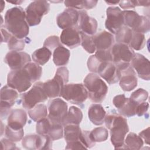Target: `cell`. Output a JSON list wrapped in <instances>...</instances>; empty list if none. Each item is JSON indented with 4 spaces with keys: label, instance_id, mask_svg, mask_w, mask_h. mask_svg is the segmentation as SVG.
<instances>
[{
    "label": "cell",
    "instance_id": "cell-16",
    "mask_svg": "<svg viewBox=\"0 0 150 150\" xmlns=\"http://www.w3.org/2000/svg\"><path fill=\"white\" fill-rule=\"evenodd\" d=\"M30 61L31 59L29 54L23 52L10 51L6 54L4 58V62L12 70L23 68Z\"/></svg>",
    "mask_w": 150,
    "mask_h": 150
},
{
    "label": "cell",
    "instance_id": "cell-38",
    "mask_svg": "<svg viewBox=\"0 0 150 150\" xmlns=\"http://www.w3.org/2000/svg\"><path fill=\"white\" fill-rule=\"evenodd\" d=\"M52 122L50 128L49 130L47 135L51 138L53 141L61 139L63 137V125L59 123Z\"/></svg>",
    "mask_w": 150,
    "mask_h": 150
},
{
    "label": "cell",
    "instance_id": "cell-19",
    "mask_svg": "<svg viewBox=\"0 0 150 150\" xmlns=\"http://www.w3.org/2000/svg\"><path fill=\"white\" fill-rule=\"evenodd\" d=\"M131 65L137 71L139 77L144 80H149V62L144 56L138 53H135L131 60Z\"/></svg>",
    "mask_w": 150,
    "mask_h": 150
},
{
    "label": "cell",
    "instance_id": "cell-51",
    "mask_svg": "<svg viewBox=\"0 0 150 150\" xmlns=\"http://www.w3.org/2000/svg\"><path fill=\"white\" fill-rule=\"evenodd\" d=\"M139 136L144 141L145 143L149 145V127L142 131L139 134Z\"/></svg>",
    "mask_w": 150,
    "mask_h": 150
},
{
    "label": "cell",
    "instance_id": "cell-53",
    "mask_svg": "<svg viewBox=\"0 0 150 150\" xmlns=\"http://www.w3.org/2000/svg\"><path fill=\"white\" fill-rule=\"evenodd\" d=\"M84 9H91L94 8L98 2L97 1H93V0H91V1L84 0Z\"/></svg>",
    "mask_w": 150,
    "mask_h": 150
},
{
    "label": "cell",
    "instance_id": "cell-43",
    "mask_svg": "<svg viewBox=\"0 0 150 150\" xmlns=\"http://www.w3.org/2000/svg\"><path fill=\"white\" fill-rule=\"evenodd\" d=\"M102 62L103 61L100 60L98 58H97L95 56V54L91 55L88 59L87 67L90 71L97 73L98 69Z\"/></svg>",
    "mask_w": 150,
    "mask_h": 150
},
{
    "label": "cell",
    "instance_id": "cell-49",
    "mask_svg": "<svg viewBox=\"0 0 150 150\" xmlns=\"http://www.w3.org/2000/svg\"><path fill=\"white\" fill-rule=\"evenodd\" d=\"M119 5L124 9L134 8L138 6V1H121L119 2Z\"/></svg>",
    "mask_w": 150,
    "mask_h": 150
},
{
    "label": "cell",
    "instance_id": "cell-28",
    "mask_svg": "<svg viewBox=\"0 0 150 150\" xmlns=\"http://www.w3.org/2000/svg\"><path fill=\"white\" fill-rule=\"evenodd\" d=\"M18 97V91L9 87L8 85L4 86L1 89V101L13 106Z\"/></svg>",
    "mask_w": 150,
    "mask_h": 150
},
{
    "label": "cell",
    "instance_id": "cell-18",
    "mask_svg": "<svg viewBox=\"0 0 150 150\" xmlns=\"http://www.w3.org/2000/svg\"><path fill=\"white\" fill-rule=\"evenodd\" d=\"M97 73L110 84L119 81L120 71L112 62H103L98 69Z\"/></svg>",
    "mask_w": 150,
    "mask_h": 150
},
{
    "label": "cell",
    "instance_id": "cell-26",
    "mask_svg": "<svg viewBox=\"0 0 150 150\" xmlns=\"http://www.w3.org/2000/svg\"><path fill=\"white\" fill-rule=\"evenodd\" d=\"M81 129L79 125L69 124L64 126V137L67 144L80 141Z\"/></svg>",
    "mask_w": 150,
    "mask_h": 150
},
{
    "label": "cell",
    "instance_id": "cell-42",
    "mask_svg": "<svg viewBox=\"0 0 150 150\" xmlns=\"http://www.w3.org/2000/svg\"><path fill=\"white\" fill-rule=\"evenodd\" d=\"M61 45V42L57 36H50L48 37L43 43V47L49 49L50 51L54 50L58 46Z\"/></svg>",
    "mask_w": 150,
    "mask_h": 150
},
{
    "label": "cell",
    "instance_id": "cell-25",
    "mask_svg": "<svg viewBox=\"0 0 150 150\" xmlns=\"http://www.w3.org/2000/svg\"><path fill=\"white\" fill-rule=\"evenodd\" d=\"M70 53L69 50L63 45H60L53 51V60L57 66L66 65L69 60Z\"/></svg>",
    "mask_w": 150,
    "mask_h": 150
},
{
    "label": "cell",
    "instance_id": "cell-12",
    "mask_svg": "<svg viewBox=\"0 0 150 150\" xmlns=\"http://www.w3.org/2000/svg\"><path fill=\"white\" fill-rule=\"evenodd\" d=\"M120 71V86L122 90L130 91L137 86V74L130 63L117 66Z\"/></svg>",
    "mask_w": 150,
    "mask_h": 150
},
{
    "label": "cell",
    "instance_id": "cell-22",
    "mask_svg": "<svg viewBox=\"0 0 150 150\" xmlns=\"http://www.w3.org/2000/svg\"><path fill=\"white\" fill-rule=\"evenodd\" d=\"M93 38L96 50H111L114 44L113 35L105 30L100 32L93 36Z\"/></svg>",
    "mask_w": 150,
    "mask_h": 150
},
{
    "label": "cell",
    "instance_id": "cell-41",
    "mask_svg": "<svg viewBox=\"0 0 150 150\" xmlns=\"http://www.w3.org/2000/svg\"><path fill=\"white\" fill-rule=\"evenodd\" d=\"M52 122L48 118H45L38 121L36 125V131L39 134H47L50 128Z\"/></svg>",
    "mask_w": 150,
    "mask_h": 150
},
{
    "label": "cell",
    "instance_id": "cell-45",
    "mask_svg": "<svg viewBox=\"0 0 150 150\" xmlns=\"http://www.w3.org/2000/svg\"><path fill=\"white\" fill-rule=\"evenodd\" d=\"M11 107L12 106H11L9 104L1 101L0 112H1V118L2 120L5 119L8 116H9L11 111Z\"/></svg>",
    "mask_w": 150,
    "mask_h": 150
},
{
    "label": "cell",
    "instance_id": "cell-14",
    "mask_svg": "<svg viewBox=\"0 0 150 150\" xmlns=\"http://www.w3.org/2000/svg\"><path fill=\"white\" fill-rule=\"evenodd\" d=\"M48 118L54 123L62 124L67 112V104L60 98L52 100L49 103Z\"/></svg>",
    "mask_w": 150,
    "mask_h": 150
},
{
    "label": "cell",
    "instance_id": "cell-34",
    "mask_svg": "<svg viewBox=\"0 0 150 150\" xmlns=\"http://www.w3.org/2000/svg\"><path fill=\"white\" fill-rule=\"evenodd\" d=\"M145 42L146 39L144 34L133 32L129 46L132 49L140 50L145 46Z\"/></svg>",
    "mask_w": 150,
    "mask_h": 150
},
{
    "label": "cell",
    "instance_id": "cell-4",
    "mask_svg": "<svg viewBox=\"0 0 150 150\" xmlns=\"http://www.w3.org/2000/svg\"><path fill=\"white\" fill-rule=\"evenodd\" d=\"M69 72L66 67L57 69L54 77L43 84L44 90L48 98H53L60 96L62 89L69 81Z\"/></svg>",
    "mask_w": 150,
    "mask_h": 150
},
{
    "label": "cell",
    "instance_id": "cell-32",
    "mask_svg": "<svg viewBox=\"0 0 150 150\" xmlns=\"http://www.w3.org/2000/svg\"><path fill=\"white\" fill-rule=\"evenodd\" d=\"M23 68L27 71L32 83L40 79L42 74V68L38 64L29 62L26 64Z\"/></svg>",
    "mask_w": 150,
    "mask_h": 150
},
{
    "label": "cell",
    "instance_id": "cell-54",
    "mask_svg": "<svg viewBox=\"0 0 150 150\" xmlns=\"http://www.w3.org/2000/svg\"><path fill=\"white\" fill-rule=\"evenodd\" d=\"M149 1H138V6H148L149 5Z\"/></svg>",
    "mask_w": 150,
    "mask_h": 150
},
{
    "label": "cell",
    "instance_id": "cell-2",
    "mask_svg": "<svg viewBox=\"0 0 150 150\" xmlns=\"http://www.w3.org/2000/svg\"><path fill=\"white\" fill-rule=\"evenodd\" d=\"M104 122L110 130L111 142L114 149H123L125 137L129 131L127 119L121 115L111 113L105 115Z\"/></svg>",
    "mask_w": 150,
    "mask_h": 150
},
{
    "label": "cell",
    "instance_id": "cell-17",
    "mask_svg": "<svg viewBox=\"0 0 150 150\" xmlns=\"http://www.w3.org/2000/svg\"><path fill=\"white\" fill-rule=\"evenodd\" d=\"M79 19V12L77 9L70 8L59 13L56 18L57 24L62 29L77 26Z\"/></svg>",
    "mask_w": 150,
    "mask_h": 150
},
{
    "label": "cell",
    "instance_id": "cell-3",
    "mask_svg": "<svg viewBox=\"0 0 150 150\" xmlns=\"http://www.w3.org/2000/svg\"><path fill=\"white\" fill-rule=\"evenodd\" d=\"M84 86L87 88L88 97L92 102L100 103L105 99L108 92V87L96 74H88L84 79Z\"/></svg>",
    "mask_w": 150,
    "mask_h": 150
},
{
    "label": "cell",
    "instance_id": "cell-47",
    "mask_svg": "<svg viewBox=\"0 0 150 150\" xmlns=\"http://www.w3.org/2000/svg\"><path fill=\"white\" fill-rule=\"evenodd\" d=\"M1 148L2 149H18L16 146L15 142L9 139L8 138H2L1 140Z\"/></svg>",
    "mask_w": 150,
    "mask_h": 150
},
{
    "label": "cell",
    "instance_id": "cell-52",
    "mask_svg": "<svg viewBox=\"0 0 150 150\" xmlns=\"http://www.w3.org/2000/svg\"><path fill=\"white\" fill-rule=\"evenodd\" d=\"M1 42H6L8 43L9 39L12 35L9 33L6 29H1Z\"/></svg>",
    "mask_w": 150,
    "mask_h": 150
},
{
    "label": "cell",
    "instance_id": "cell-15",
    "mask_svg": "<svg viewBox=\"0 0 150 150\" xmlns=\"http://www.w3.org/2000/svg\"><path fill=\"white\" fill-rule=\"evenodd\" d=\"M113 104L117 108L120 115L125 117H131L136 115L138 104L124 94L115 96L112 100Z\"/></svg>",
    "mask_w": 150,
    "mask_h": 150
},
{
    "label": "cell",
    "instance_id": "cell-33",
    "mask_svg": "<svg viewBox=\"0 0 150 150\" xmlns=\"http://www.w3.org/2000/svg\"><path fill=\"white\" fill-rule=\"evenodd\" d=\"M133 31L127 26H123L115 34L117 43H121L129 45Z\"/></svg>",
    "mask_w": 150,
    "mask_h": 150
},
{
    "label": "cell",
    "instance_id": "cell-1",
    "mask_svg": "<svg viewBox=\"0 0 150 150\" xmlns=\"http://www.w3.org/2000/svg\"><path fill=\"white\" fill-rule=\"evenodd\" d=\"M5 28L13 36L23 39L29 34V25L26 20L25 11L21 6L13 7L5 15Z\"/></svg>",
    "mask_w": 150,
    "mask_h": 150
},
{
    "label": "cell",
    "instance_id": "cell-10",
    "mask_svg": "<svg viewBox=\"0 0 150 150\" xmlns=\"http://www.w3.org/2000/svg\"><path fill=\"white\" fill-rule=\"evenodd\" d=\"M52 139L47 134H30L22 139V146L28 150H43L52 148Z\"/></svg>",
    "mask_w": 150,
    "mask_h": 150
},
{
    "label": "cell",
    "instance_id": "cell-9",
    "mask_svg": "<svg viewBox=\"0 0 150 150\" xmlns=\"http://www.w3.org/2000/svg\"><path fill=\"white\" fill-rule=\"evenodd\" d=\"M32 83L29 74L23 67L12 70L8 74L7 85L19 93L26 91Z\"/></svg>",
    "mask_w": 150,
    "mask_h": 150
},
{
    "label": "cell",
    "instance_id": "cell-57",
    "mask_svg": "<svg viewBox=\"0 0 150 150\" xmlns=\"http://www.w3.org/2000/svg\"><path fill=\"white\" fill-rule=\"evenodd\" d=\"M1 4H2V9H1V12L3 11V9H4V6H5V3H4V2L3 1H1Z\"/></svg>",
    "mask_w": 150,
    "mask_h": 150
},
{
    "label": "cell",
    "instance_id": "cell-7",
    "mask_svg": "<svg viewBox=\"0 0 150 150\" xmlns=\"http://www.w3.org/2000/svg\"><path fill=\"white\" fill-rule=\"evenodd\" d=\"M43 84L40 81L36 83L31 89L21 95L22 106L25 109L30 110L38 103L47 100L48 97L44 90Z\"/></svg>",
    "mask_w": 150,
    "mask_h": 150
},
{
    "label": "cell",
    "instance_id": "cell-50",
    "mask_svg": "<svg viewBox=\"0 0 150 150\" xmlns=\"http://www.w3.org/2000/svg\"><path fill=\"white\" fill-rule=\"evenodd\" d=\"M66 149H87L81 141H76L71 143L67 144L65 148Z\"/></svg>",
    "mask_w": 150,
    "mask_h": 150
},
{
    "label": "cell",
    "instance_id": "cell-37",
    "mask_svg": "<svg viewBox=\"0 0 150 150\" xmlns=\"http://www.w3.org/2000/svg\"><path fill=\"white\" fill-rule=\"evenodd\" d=\"M5 135L7 138L13 142H18L22 139L24 135L23 128L15 129L6 125L5 128Z\"/></svg>",
    "mask_w": 150,
    "mask_h": 150
},
{
    "label": "cell",
    "instance_id": "cell-39",
    "mask_svg": "<svg viewBox=\"0 0 150 150\" xmlns=\"http://www.w3.org/2000/svg\"><path fill=\"white\" fill-rule=\"evenodd\" d=\"M25 41L23 39H19L12 35L8 42V49L11 51H21L24 49Z\"/></svg>",
    "mask_w": 150,
    "mask_h": 150
},
{
    "label": "cell",
    "instance_id": "cell-24",
    "mask_svg": "<svg viewBox=\"0 0 150 150\" xmlns=\"http://www.w3.org/2000/svg\"><path fill=\"white\" fill-rule=\"evenodd\" d=\"M106 112L100 104H92L88 110V116L90 121L96 125H101L104 122Z\"/></svg>",
    "mask_w": 150,
    "mask_h": 150
},
{
    "label": "cell",
    "instance_id": "cell-56",
    "mask_svg": "<svg viewBox=\"0 0 150 150\" xmlns=\"http://www.w3.org/2000/svg\"><path fill=\"white\" fill-rule=\"evenodd\" d=\"M120 1H115V2H110V1H105V2L110 5H115L117 4H119Z\"/></svg>",
    "mask_w": 150,
    "mask_h": 150
},
{
    "label": "cell",
    "instance_id": "cell-46",
    "mask_svg": "<svg viewBox=\"0 0 150 150\" xmlns=\"http://www.w3.org/2000/svg\"><path fill=\"white\" fill-rule=\"evenodd\" d=\"M64 3L65 6L68 8H73L75 9H84V1H65Z\"/></svg>",
    "mask_w": 150,
    "mask_h": 150
},
{
    "label": "cell",
    "instance_id": "cell-8",
    "mask_svg": "<svg viewBox=\"0 0 150 150\" xmlns=\"http://www.w3.org/2000/svg\"><path fill=\"white\" fill-rule=\"evenodd\" d=\"M60 96L67 101L78 105H82L88 97V93L82 84H65Z\"/></svg>",
    "mask_w": 150,
    "mask_h": 150
},
{
    "label": "cell",
    "instance_id": "cell-21",
    "mask_svg": "<svg viewBox=\"0 0 150 150\" xmlns=\"http://www.w3.org/2000/svg\"><path fill=\"white\" fill-rule=\"evenodd\" d=\"M79 12V19L77 26L79 30L90 36L95 35L98 27L96 19L88 16L85 10H80Z\"/></svg>",
    "mask_w": 150,
    "mask_h": 150
},
{
    "label": "cell",
    "instance_id": "cell-31",
    "mask_svg": "<svg viewBox=\"0 0 150 150\" xmlns=\"http://www.w3.org/2000/svg\"><path fill=\"white\" fill-rule=\"evenodd\" d=\"M28 114L29 117L33 121L38 122L40 120L47 117V107L43 104H38L33 108L29 110Z\"/></svg>",
    "mask_w": 150,
    "mask_h": 150
},
{
    "label": "cell",
    "instance_id": "cell-11",
    "mask_svg": "<svg viewBox=\"0 0 150 150\" xmlns=\"http://www.w3.org/2000/svg\"><path fill=\"white\" fill-rule=\"evenodd\" d=\"M112 63L117 67L124 64L130 63L135 52L129 45L121 43H116L111 49Z\"/></svg>",
    "mask_w": 150,
    "mask_h": 150
},
{
    "label": "cell",
    "instance_id": "cell-27",
    "mask_svg": "<svg viewBox=\"0 0 150 150\" xmlns=\"http://www.w3.org/2000/svg\"><path fill=\"white\" fill-rule=\"evenodd\" d=\"M83 119V113L81 110L75 106H71L63 121V126L69 124L79 125Z\"/></svg>",
    "mask_w": 150,
    "mask_h": 150
},
{
    "label": "cell",
    "instance_id": "cell-36",
    "mask_svg": "<svg viewBox=\"0 0 150 150\" xmlns=\"http://www.w3.org/2000/svg\"><path fill=\"white\" fill-rule=\"evenodd\" d=\"M81 44L84 50L89 53H93L96 52V47L92 36L87 35L80 31Z\"/></svg>",
    "mask_w": 150,
    "mask_h": 150
},
{
    "label": "cell",
    "instance_id": "cell-48",
    "mask_svg": "<svg viewBox=\"0 0 150 150\" xmlns=\"http://www.w3.org/2000/svg\"><path fill=\"white\" fill-rule=\"evenodd\" d=\"M149 108V104L147 102H143L139 103L137 105V110H136V114L139 116L141 117L146 114Z\"/></svg>",
    "mask_w": 150,
    "mask_h": 150
},
{
    "label": "cell",
    "instance_id": "cell-6",
    "mask_svg": "<svg viewBox=\"0 0 150 150\" xmlns=\"http://www.w3.org/2000/svg\"><path fill=\"white\" fill-rule=\"evenodd\" d=\"M50 10V4L46 1L39 0L31 2L26 8V20L29 26L39 25L42 17Z\"/></svg>",
    "mask_w": 150,
    "mask_h": 150
},
{
    "label": "cell",
    "instance_id": "cell-29",
    "mask_svg": "<svg viewBox=\"0 0 150 150\" xmlns=\"http://www.w3.org/2000/svg\"><path fill=\"white\" fill-rule=\"evenodd\" d=\"M144 145L142 139L134 132H129L124 139V148L139 150Z\"/></svg>",
    "mask_w": 150,
    "mask_h": 150
},
{
    "label": "cell",
    "instance_id": "cell-30",
    "mask_svg": "<svg viewBox=\"0 0 150 150\" xmlns=\"http://www.w3.org/2000/svg\"><path fill=\"white\" fill-rule=\"evenodd\" d=\"M52 52L45 47L36 50L32 54L33 60L37 64L43 66L50 59Z\"/></svg>",
    "mask_w": 150,
    "mask_h": 150
},
{
    "label": "cell",
    "instance_id": "cell-55",
    "mask_svg": "<svg viewBox=\"0 0 150 150\" xmlns=\"http://www.w3.org/2000/svg\"><path fill=\"white\" fill-rule=\"evenodd\" d=\"M8 2L9 3H12L13 4H16V5H19L20 4H21L23 1H15L14 2H12V1H8Z\"/></svg>",
    "mask_w": 150,
    "mask_h": 150
},
{
    "label": "cell",
    "instance_id": "cell-20",
    "mask_svg": "<svg viewBox=\"0 0 150 150\" xmlns=\"http://www.w3.org/2000/svg\"><path fill=\"white\" fill-rule=\"evenodd\" d=\"M60 40L62 43L70 49L79 46L81 43L80 30L78 26L66 28L63 30Z\"/></svg>",
    "mask_w": 150,
    "mask_h": 150
},
{
    "label": "cell",
    "instance_id": "cell-23",
    "mask_svg": "<svg viewBox=\"0 0 150 150\" xmlns=\"http://www.w3.org/2000/svg\"><path fill=\"white\" fill-rule=\"evenodd\" d=\"M27 121V114L22 109H15L8 117V126L15 129H22Z\"/></svg>",
    "mask_w": 150,
    "mask_h": 150
},
{
    "label": "cell",
    "instance_id": "cell-5",
    "mask_svg": "<svg viewBox=\"0 0 150 150\" xmlns=\"http://www.w3.org/2000/svg\"><path fill=\"white\" fill-rule=\"evenodd\" d=\"M124 26L133 32L146 33L150 30V22L148 17L139 15L134 11H123Z\"/></svg>",
    "mask_w": 150,
    "mask_h": 150
},
{
    "label": "cell",
    "instance_id": "cell-13",
    "mask_svg": "<svg viewBox=\"0 0 150 150\" xmlns=\"http://www.w3.org/2000/svg\"><path fill=\"white\" fill-rule=\"evenodd\" d=\"M107 19L105 26L112 34L116 33L124 26L123 12L117 6H110L107 9Z\"/></svg>",
    "mask_w": 150,
    "mask_h": 150
},
{
    "label": "cell",
    "instance_id": "cell-35",
    "mask_svg": "<svg viewBox=\"0 0 150 150\" xmlns=\"http://www.w3.org/2000/svg\"><path fill=\"white\" fill-rule=\"evenodd\" d=\"M92 139L95 142H101L107 139L108 137V130L103 127H100L93 129L90 132Z\"/></svg>",
    "mask_w": 150,
    "mask_h": 150
},
{
    "label": "cell",
    "instance_id": "cell-40",
    "mask_svg": "<svg viewBox=\"0 0 150 150\" xmlns=\"http://www.w3.org/2000/svg\"><path fill=\"white\" fill-rule=\"evenodd\" d=\"M148 97V93L143 88H138L130 96V98L137 104L145 102Z\"/></svg>",
    "mask_w": 150,
    "mask_h": 150
},
{
    "label": "cell",
    "instance_id": "cell-44",
    "mask_svg": "<svg viewBox=\"0 0 150 150\" xmlns=\"http://www.w3.org/2000/svg\"><path fill=\"white\" fill-rule=\"evenodd\" d=\"M90 132L88 131H82L80 137L81 142L87 149L92 148L96 144V142L92 139L90 136Z\"/></svg>",
    "mask_w": 150,
    "mask_h": 150
}]
</instances>
